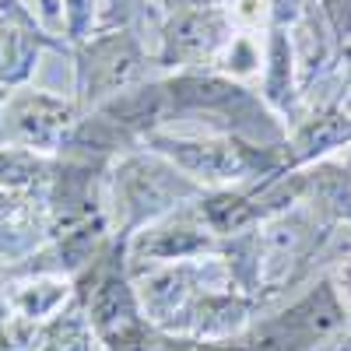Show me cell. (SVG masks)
<instances>
[{"mask_svg":"<svg viewBox=\"0 0 351 351\" xmlns=\"http://www.w3.org/2000/svg\"><path fill=\"white\" fill-rule=\"evenodd\" d=\"M127 243H130L127 236L112 232L106 246L95 253V260L74 278V299L81 302L84 316L92 319L99 341L144 319L141 302H137V288H134V274H130Z\"/></svg>","mask_w":351,"mask_h":351,"instance_id":"6","label":"cell"},{"mask_svg":"<svg viewBox=\"0 0 351 351\" xmlns=\"http://www.w3.org/2000/svg\"><path fill=\"white\" fill-rule=\"evenodd\" d=\"M36 351H102V341L92 327V319L84 316L81 302L71 299L60 313L43 319Z\"/></svg>","mask_w":351,"mask_h":351,"instance_id":"16","label":"cell"},{"mask_svg":"<svg viewBox=\"0 0 351 351\" xmlns=\"http://www.w3.org/2000/svg\"><path fill=\"white\" fill-rule=\"evenodd\" d=\"M162 18L158 11V0H102V11H99V25L95 28H112V25H130L148 32L155 28Z\"/></svg>","mask_w":351,"mask_h":351,"instance_id":"17","label":"cell"},{"mask_svg":"<svg viewBox=\"0 0 351 351\" xmlns=\"http://www.w3.org/2000/svg\"><path fill=\"white\" fill-rule=\"evenodd\" d=\"M81 123V109L71 95H56L46 88L21 84L0 112V144H14L39 155H60Z\"/></svg>","mask_w":351,"mask_h":351,"instance_id":"8","label":"cell"},{"mask_svg":"<svg viewBox=\"0 0 351 351\" xmlns=\"http://www.w3.org/2000/svg\"><path fill=\"white\" fill-rule=\"evenodd\" d=\"M165 95V130L176 120L208 123V134H239L256 144H285L288 127L246 81H236L218 71H176L158 74Z\"/></svg>","mask_w":351,"mask_h":351,"instance_id":"1","label":"cell"},{"mask_svg":"<svg viewBox=\"0 0 351 351\" xmlns=\"http://www.w3.org/2000/svg\"><path fill=\"white\" fill-rule=\"evenodd\" d=\"M32 8H36L39 21L49 28L53 36H64V8H60V0H32Z\"/></svg>","mask_w":351,"mask_h":351,"instance_id":"22","label":"cell"},{"mask_svg":"<svg viewBox=\"0 0 351 351\" xmlns=\"http://www.w3.org/2000/svg\"><path fill=\"white\" fill-rule=\"evenodd\" d=\"M53 53H71V43L64 36H53L46 28H28L18 21H0V84L21 88L32 81L39 56Z\"/></svg>","mask_w":351,"mask_h":351,"instance_id":"12","label":"cell"},{"mask_svg":"<svg viewBox=\"0 0 351 351\" xmlns=\"http://www.w3.org/2000/svg\"><path fill=\"white\" fill-rule=\"evenodd\" d=\"M39 327L43 324H36V319L8 316L4 324H0V351H36Z\"/></svg>","mask_w":351,"mask_h":351,"instance_id":"20","label":"cell"},{"mask_svg":"<svg viewBox=\"0 0 351 351\" xmlns=\"http://www.w3.org/2000/svg\"><path fill=\"white\" fill-rule=\"evenodd\" d=\"M0 21H18V25H28V28H46L28 0H0ZM46 32H49V28H46Z\"/></svg>","mask_w":351,"mask_h":351,"instance_id":"21","label":"cell"},{"mask_svg":"<svg viewBox=\"0 0 351 351\" xmlns=\"http://www.w3.org/2000/svg\"><path fill=\"white\" fill-rule=\"evenodd\" d=\"M141 148L169 158L190 180L208 190L225 186H256L288 172L285 144H256L239 134H176L155 130L144 137Z\"/></svg>","mask_w":351,"mask_h":351,"instance_id":"2","label":"cell"},{"mask_svg":"<svg viewBox=\"0 0 351 351\" xmlns=\"http://www.w3.org/2000/svg\"><path fill=\"white\" fill-rule=\"evenodd\" d=\"M49 236L46 204L0 186V267L32 256Z\"/></svg>","mask_w":351,"mask_h":351,"instance_id":"11","label":"cell"},{"mask_svg":"<svg viewBox=\"0 0 351 351\" xmlns=\"http://www.w3.org/2000/svg\"><path fill=\"white\" fill-rule=\"evenodd\" d=\"M8 95H11V88H4V84H0V112H4V102H8Z\"/></svg>","mask_w":351,"mask_h":351,"instance_id":"24","label":"cell"},{"mask_svg":"<svg viewBox=\"0 0 351 351\" xmlns=\"http://www.w3.org/2000/svg\"><path fill=\"white\" fill-rule=\"evenodd\" d=\"M60 8H64V39L67 43H81L84 36L95 32L102 0H60Z\"/></svg>","mask_w":351,"mask_h":351,"instance_id":"18","label":"cell"},{"mask_svg":"<svg viewBox=\"0 0 351 351\" xmlns=\"http://www.w3.org/2000/svg\"><path fill=\"white\" fill-rule=\"evenodd\" d=\"M204 190L197 180L183 169H176L169 158L137 148L127 152L120 158H112L109 172H106V211H109V225L120 236H134L144 225H152L172 211L186 208L197 197H204Z\"/></svg>","mask_w":351,"mask_h":351,"instance_id":"3","label":"cell"},{"mask_svg":"<svg viewBox=\"0 0 351 351\" xmlns=\"http://www.w3.org/2000/svg\"><path fill=\"white\" fill-rule=\"evenodd\" d=\"M71 60H74V102L84 112H92L116 99L127 88L141 84L155 71V53H148L141 28L130 25H112L95 28L81 43H71Z\"/></svg>","mask_w":351,"mask_h":351,"instance_id":"5","label":"cell"},{"mask_svg":"<svg viewBox=\"0 0 351 351\" xmlns=\"http://www.w3.org/2000/svg\"><path fill=\"white\" fill-rule=\"evenodd\" d=\"M221 239L200 221V215L193 211V204L172 211L152 225H144L141 232H134L127 243V256H130V274L155 267V263H176V260H193V256H218Z\"/></svg>","mask_w":351,"mask_h":351,"instance_id":"9","label":"cell"},{"mask_svg":"<svg viewBox=\"0 0 351 351\" xmlns=\"http://www.w3.org/2000/svg\"><path fill=\"white\" fill-rule=\"evenodd\" d=\"M351 330V306L334 274H319L285 309L260 313L239 334L253 351H324Z\"/></svg>","mask_w":351,"mask_h":351,"instance_id":"4","label":"cell"},{"mask_svg":"<svg viewBox=\"0 0 351 351\" xmlns=\"http://www.w3.org/2000/svg\"><path fill=\"white\" fill-rule=\"evenodd\" d=\"M102 351H253L239 337L225 341H204V337H186V334H169L148 319L123 327L120 334H112L102 341Z\"/></svg>","mask_w":351,"mask_h":351,"instance_id":"14","label":"cell"},{"mask_svg":"<svg viewBox=\"0 0 351 351\" xmlns=\"http://www.w3.org/2000/svg\"><path fill=\"white\" fill-rule=\"evenodd\" d=\"M53 169H56V155H39L28 148H14V144H0V186L14 193L36 197L46 204Z\"/></svg>","mask_w":351,"mask_h":351,"instance_id":"15","label":"cell"},{"mask_svg":"<svg viewBox=\"0 0 351 351\" xmlns=\"http://www.w3.org/2000/svg\"><path fill=\"white\" fill-rule=\"evenodd\" d=\"M341 148H351V112H344L341 102L313 106V109L302 112V120L288 130V141H285L288 172L316 165Z\"/></svg>","mask_w":351,"mask_h":351,"instance_id":"10","label":"cell"},{"mask_svg":"<svg viewBox=\"0 0 351 351\" xmlns=\"http://www.w3.org/2000/svg\"><path fill=\"white\" fill-rule=\"evenodd\" d=\"M11 316V306H8V295H4V288H0V324Z\"/></svg>","mask_w":351,"mask_h":351,"instance_id":"23","label":"cell"},{"mask_svg":"<svg viewBox=\"0 0 351 351\" xmlns=\"http://www.w3.org/2000/svg\"><path fill=\"white\" fill-rule=\"evenodd\" d=\"M4 295L11 306V316L21 319H49L53 313H60L74 299V281L56 278V274H11L4 278Z\"/></svg>","mask_w":351,"mask_h":351,"instance_id":"13","label":"cell"},{"mask_svg":"<svg viewBox=\"0 0 351 351\" xmlns=\"http://www.w3.org/2000/svg\"><path fill=\"white\" fill-rule=\"evenodd\" d=\"M239 25L228 8H176L162 11L155 36V71L176 74V71H211L225 46L236 39Z\"/></svg>","mask_w":351,"mask_h":351,"instance_id":"7","label":"cell"},{"mask_svg":"<svg viewBox=\"0 0 351 351\" xmlns=\"http://www.w3.org/2000/svg\"><path fill=\"white\" fill-rule=\"evenodd\" d=\"M324 25L330 28V36L337 43V49L351 46V0H313Z\"/></svg>","mask_w":351,"mask_h":351,"instance_id":"19","label":"cell"}]
</instances>
